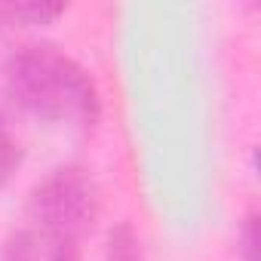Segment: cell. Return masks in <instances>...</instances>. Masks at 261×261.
<instances>
[{"label":"cell","instance_id":"6da1fadb","mask_svg":"<svg viewBox=\"0 0 261 261\" xmlns=\"http://www.w3.org/2000/svg\"><path fill=\"white\" fill-rule=\"evenodd\" d=\"M4 89L16 105L46 120L92 126L101 114V98L89 71L49 43L16 49L4 65Z\"/></svg>","mask_w":261,"mask_h":261},{"label":"cell","instance_id":"7a4b0ae2","mask_svg":"<svg viewBox=\"0 0 261 261\" xmlns=\"http://www.w3.org/2000/svg\"><path fill=\"white\" fill-rule=\"evenodd\" d=\"M98 212V194L92 178L80 166H59L53 169L28 200V224L49 230L83 237Z\"/></svg>","mask_w":261,"mask_h":261},{"label":"cell","instance_id":"3957f363","mask_svg":"<svg viewBox=\"0 0 261 261\" xmlns=\"http://www.w3.org/2000/svg\"><path fill=\"white\" fill-rule=\"evenodd\" d=\"M62 4H40V0H22V4H0V31L25 28V25H43L56 16H62Z\"/></svg>","mask_w":261,"mask_h":261},{"label":"cell","instance_id":"277c9868","mask_svg":"<svg viewBox=\"0 0 261 261\" xmlns=\"http://www.w3.org/2000/svg\"><path fill=\"white\" fill-rule=\"evenodd\" d=\"M108 261H145L142 258V243L129 224H117L108 240Z\"/></svg>","mask_w":261,"mask_h":261},{"label":"cell","instance_id":"5b68a950","mask_svg":"<svg viewBox=\"0 0 261 261\" xmlns=\"http://www.w3.org/2000/svg\"><path fill=\"white\" fill-rule=\"evenodd\" d=\"M22 163V148H19V139L10 133L7 120L0 117V185H7L10 175L19 169Z\"/></svg>","mask_w":261,"mask_h":261},{"label":"cell","instance_id":"8992f818","mask_svg":"<svg viewBox=\"0 0 261 261\" xmlns=\"http://www.w3.org/2000/svg\"><path fill=\"white\" fill-rule=\"evenodd\" d=\"M240 243H243V261H255V249H258V237H255V212L246 215V221H243V233H240Z\"/></svg>","mask_w":261,"mask_h":261}]
</instances>
